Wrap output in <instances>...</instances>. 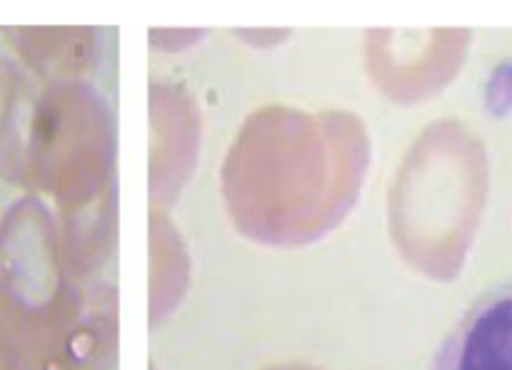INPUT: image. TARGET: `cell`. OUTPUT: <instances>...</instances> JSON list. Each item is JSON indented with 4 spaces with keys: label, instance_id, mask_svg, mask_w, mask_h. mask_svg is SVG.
I'll use <instances>...</instances> for the list:
<instances>
[{
    "label": "cell",
    "instance_id": "cell-1",
    "mask_svg": "<svg viewBox=\"0 0 512 370\" xmlns=\"http://www.w3.org/2000/svg\"><path fill=\"white\" fill-rule=\"evenodd\" d=\"M428 370H512V278L468 305Z\"/></svg>",
    "mask_w": 512,
    "mask_h": 370
}]
</instances>
